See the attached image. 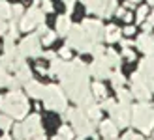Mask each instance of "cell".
Returning a JSON list of instances; mask_svg holds the SVG:
<instances>
[{
    "instance_id": "obj_1",
    "label": "cell",
    "mask_w": 154,
    "mask_h": 140,
    "mask_svg": "<svg viewBox=\"0 0 154 140\" xmlns=\"http://www.w3.org/2000/svg\"><path fill=\"white\" fill-rule=\"evenodd\" d=\"M88 67L81 60H72L66 62L64 69L60 71L58 79L62 82V88L70 95L72 101H75L79 108L87 110L88 106L94 105V95L90 93V84H88Z\"/></svg>"
},
{
    "instance_id": "obj_2",
    "label": "cell",
    "mask_w": 154,
    "mask_h": 140,
    "mask_svg": "<svg viewBox=\"0 0 154 140\" xmlns=\"http://www.w3.org/2000/svg\"><path fill=\"white\" fill-rule=\"evenodd\" d=\"M0 110H4L8 116H11V118L21 120V118H25L26 112H28V101L19 90L10 92L8 95L0 97Z\"/></svg>"
},
{
    "instance_id": "obj_3",
    "label": "cell",
    "mask_w": 154,
    "mask_h": 140,
    "mask_svg": "<svg viewBox=\"0 0 154 140\" xmlns=\"http://www.w3.org/2000/svg\"><path fill=\"white\" fill-rule=\"evenodd\" d=\"M132 123L145 135H150L154 131V106L149 103H139L132 106Z\"/></svg>"
},
{
    "instance_id": "obj_4",
    "label": "cell",
    "mask_w": 154,
    "mask_h": 140,
    "mask_svg": "<svg viewBox=\"0 0 154 140\" xmlns=\"http://www.w3.org/2000/svg\"><path fill=\"white\" fill-rule=\"evenodd\" d=\"M96 45H98V43L94 41V37H92L87 30L83 28V25L72 26L70 34H68V47L77 49L79 52H92Z\"/></svg>"
},
{
    "instance_id": "obj_5",
    "label": "cell",
    "mask_w": 154,
    "mask_h": 140,
    "mask_svg": "<svg viewBox=\"0 0 154 140\" xmlns=\"http://www.w3.org/2000/svg\"><path fill=\"white\" fill-rule=\"evenodd\" d=\"M66 120L72 121L75 135H79L81 138L94 135V123H92V120L87 116V112L83 108H70V110H66Z\"/></svg>"
},
{
    "instance_id": "obj_6",
    "label": "cell",
    "mask_w": 154,
    "mask_h": 140,
    "mask_svg": "<svg viewBox=\"0 0 154 140\" xmlns=\"http://www.w3.org/2000/svg\"><path fill=\"white\" fill-rule=\"evenodd\" d=\"M43 103L49 110H55V112H64L68 110V99L64 95V92L60 90L58 86L51 84V86L45 88V95H43Z\"/></svg>"
},
{
    "instance_id": "obj_7",
    "label": "cell",
    "mask_w": 154,
    "mask_h": 140,
    "mask_svg": "<svg viewBox=\"0 0 154 140\" xmlns=\"http://www.w3.org/2000/svg\"><path fill=\"white\" fill-rule=\"evenodd\" d=\"M2 66L10 71H19L25 66V56L21 54L19 47H15L13 43H6V54L2 58Z\"/></svg>"
},
{
    "instance_id": "obj_8",
    "label": "cell",
    "mask_w": 154,
    "mask_h": 140,
    "mask_svg": "<svg viewBox=\"0 0 154 140\" xmlns=\"http://www.w3.org/2000/svg\"><path fill=\"white\" fill-rule=\"evenodd\" d=\"M87 10L100 15V17H111L117 11V0H83Z\"/></svg>"
},
{
    "instance_id": "obj_9",
    "label": "cell",
    "mask_w": 154,
    "mask_h": 140,
    "mask_svg": "<svg viewBox=\"0 0 154 140\" xmlns=\"http://www.w3.org/2000/svg\"><path fill=\"white\" fill-rule=\"evenodd\" d=\"M109 112H111V120L117 123V127H126L132 121V105L130 103H117Z\"/></svg>"
},
{
    "instance_id": "obj_10",
    "label": "cell",
    "mask_w": 154,
    "mask_h": 140,
    "mask_svg": "<svg viewBox=\"0 0 154 140\" xmlns=\"http://www.w3.org/2000/svg\"><path fill=\"white\" fill-rule=\"evenodd\" d=\"M132 95L137 97L139 101H149L152 95V90L149 88V84L145 82V79L141 77L139 71L132 75Z\"/></svg>"
},
{
    "instance_id": "obj_11",
    "label": "cell",
    "mask_w": 154,
    "mask_h": 140,
    "mask_svg": "<svg viewBox=\"0 0 154 140\" xmlns=\"http://www.w3.org/2000/svg\"><path fill=\"white\" fill-rule=\"evenodd\" d=\"M43 22V11L40 10V7H30V10L23 15V19H21V25H19V28L21 30H25V32H28V30H32L34 26H38V25H42Z\"/></svg>"
},
{
    "instance_id": "obj_12",
    "label": "cell",
    "mask_w": 154,
    "mask_h": 140,
    "mask_svg": "<svg viewBox=\"0 0 154 140\" xmlns=\"http://www.w3.org/2000/svg\"><path fill=\"white\" fill-rule=\"evenodd\" d=\"M19 51H21V54L23 56H42V47H40V37L38 36H28V37H25V39L21 41V45H19Z\"/></svg>"
},
{
    "instance_id": "obj_13",
    "label": "cell",
    "mask_w": 154,
    "mask_h": 140,
    "mask_svg": "<svg viewBox=\"0 0 154 140\" xmlns=\"http://www.w3.org/2000/svg\"><path fill=\"white\" fill-rule=\"evenodd\" d=\"M88 71H90V75H94L96 79H107V77H111L113 73H111V64L107 62V58H105V54L103 56H100V58H94V62L90 64V67H88Z\"/></svg>"
},
{
    "instance_id": "obj_14",
    "label": "cell",
    "mask_w": 154,
    "mask_h": 140,
    "mask_svg": "<svg viewBox=\"0 0 154 140\" xmlns=\"http://www.w3.org/2000/svg\"><path fill=\"white\" fill-rule=\"evenodd\" d=\"M23 129H25V138H34V136H42L43 135V127H42V120L38 114L28 116L23 123Z\"/></svg>"
},
{
    "instance_id": "obj_15",
    "label": "cell",
    "mask_w": 154,
    "mask_h": 140,
    "mask_svg": "<svg viewBox=\"0 0 154 140\" xmlns=\"http://www.w3.org/2000/svg\"><path fill=\"white\" fill-rule=\"evenodd\" d=\"M139 73L145 79V82L149 84V88L154 92V54L152 56H147L139 64Z\"/></svg>"
},
{
    "instance_id": "obj_16",
    "label": "cell",
    "mask_w": 154,
    "mask_h": 140,
    "mask_svg": "<svg viewBox=\"0 0 154 140\" xmlns=\"http://www.w3.org/2000/svg\"><path fill=\"white\" fill-rule=\"evenodd\" d=\"M83 28L87 30V32L94 37V41L100 43L102 39H105V28L100 21H85L83 22Z\"/></svg>"
},
{
    "instance_id": "obj_17",
    "label": "cell",
    "mask_w": 154,
    "mask_h": 140,
    "mask_svg": "<svg viewBox=\"0 0 154 140\" xmlns=\"http://www.w3.org/2000/svg\"><path fill=\"white\" fill-rule=\"evenodd\" d=\"M137 47H139V51H143L147 56H152L154 54V36L150 34H141L137 37Z\"/></svg>"
},
{
    "instance_id": "obj_18",
    "label": "cell",
    "mask_w": 154,
    "mask_h": 140,
    "mask_svg": "<svg viewBox=\"0 0 154 140\" xmlns=\"http://www.w3.org/2000/svg\"><path fill=\"white\" fill-rule=\"evenodd\" d=\"M100 133H102L107 140H115L119 135V127H117V123H115L113 120H105L100 123Z\"/></svg>"
},
{
    "instance_id": "obj_19",
    "label": "cell",
    "mask_w": 154,
    "mask_h": 140,
    "mask_svg": "<svg viewBox=\"0 0 154 140\" xmlns=\"http://www.w3.org/2000/svg\"><path fill=\"white\" fill-rule=\"evenodd\" d=\"M45 88L47 86H43V84H40L38 80H30L28 84H25V90L30 97H34V99H43L45 95Z\"/></svg>"
},
{
    "instance_id": "obj_20",
    "label": "cell",
    "mask_w": 154,
    "mask_h": 140,
    "mask_svg": "<svg viewBox=\"0 0 154 140\" xmlns=\"http://www.w3.org/2000/svg\"><path fill=\"white\" fill-rule=\"evenodd\" d=\"M72 26L73 25L70 22V17H68V15H62V17H58V21H57V34L58 36H68Z\"/></svg>"
},
{
    "instance_id": "obj_21",
    "label": "cell",
    "mask_w": 154,
    "mask_h": 140,
    "mask_svg": "<svg viewBox=\"0 0 154 140\" xmlns=\"http://www.w3.org/2000/svg\"><path fill=\"white\" fill-rule=\"evenodd\" d=\"M15 73H17L15 77L19 79V82H21V84H28L30 80H32V71H30V67H28L26 64L23 66L19 71H15Z\"/></svg>"
},
{
    "instance_id": "obj_22",
    "label": "cell",
    "mask_w": 154,
    "mask_h": 140,
    "mask_svg": "<svg viewBox=\"0 0 154 140\" xmlns=\"http://www.w3.org/2000/svg\"><path fill=\"white\" fill-rule=\"evenodd\" d=\"M120 28L117 26H107L105 28V41H109V43H115V41H120Z\"/></svg>"
},
{
    "instance_id": "obj_23",
    "label": "cell",
    "mask_w": 154,
    "mask_h": 140,
    "mask_svg": "<svg viewBox=\"0 0 154 140\" xmlns=\"http://www.w3.org/2000/svg\"><path fill=\"white\" fill-rule=\"evenodd\" d=\"M64 64L66 62H62V60H58V58H55V60H51V67H49V75L51 77H58L60 75V71L64 69Z\"/></svg>"
},
{
    "instance_id": "obj_24",
    "label": "cell",
    "mask_w": 154,
    "mask_h": 140,
    "mask_svg": "<svg viewBox=\"0 0 154 140\" xmlns=\"http://www.w3.org/2000/svg\"><path fill=\"white\" fill-rule=\"evenodd\" d=\"M90 90H92V95L94 97H100V99H105V95H107V90H105V86L102 82H94L90 86Z\"/></svg>"
},
{
    "instance_id": "obj_25",
    "label": "cell",
    "mask_w": 154,
    "mask_h": 140,
    "mask_svg": "<svg viewBox=\"0 0 154 140\" xmlns=\"http://www.w3.org/2000/svg\"><path fill=\"white\" fill-rule=\"evenodd\" d=\"M85 112H87V116H88L92 121H94V120H100V116H102V106H100V105H92V106H88Z\"/></svg>"
},
{
    "instance_id": "obj_26",
    "label": "cell",
    "mask_w": 154,
    "mask_h": 140,
    "mask_svg": "<svg viewBox=\"0 0 154 140\" xmlns=\"http://www.w3.org/2000/svg\"><path fill=\"white\" fill-rule=\"evenodd\" d=\"M58 136H62L64 140H73L75 131H73V127H70V125H62V127L58 129Z\"/></svg>"
},
{
    "instance_id": "obj_27",
    "label": "cell",
    "mask_w": 154,
    "mask_h": 140,
    "mask_svg": "<svg viewBox=\"0 0 154 140\" xmlns=\"http://www.w3.org/2000/svg\"><path fill=\"white\" fill-rule=\"evenodd\" d=\"M105 58H107V62L111 64V67L115 66V67H119L120 66V56L115 51H105Z\"/></svg>"
},
{
    "instance_id": "obj_28",
    "label": "cell",
    "mask_w": 154,
    "mask_h": 140,
    "mask_svg": "<svg viewBox=\"0 0 154 140\" xmlns=\"http://www.w3.org/2000/svg\"><path fill=\"white\" fill-rule=\"evenodd\" d=\"M117 95H119V103H130L132 101V92L130 90H124V88H119L117 90Z\"/></svg>"
},
{
    "instance_id": "obj_29",
    "label": "cell",
    "mask_w": 154,
    "mask_h": 140,
    "mask_svg": "<svg viewBox=\"0 0 154 140\" xmlns=\"http://www.w3.org/2000/svg\"><path fill=\"white\" fill-rule=\"evenodd\" d=\"M17 39V26L15 22H10V28H8V34H6V43H13Z\"/></svg>"
},
{
    "instance_id": "obj_30",
    "label": "cell",
    "mask_w": 154,
    "mask_h": 140,
    "mask_svg": "<svg viewBox=\"0 0 154 140\" xmlns=\"http://www.w3.org/2000/svg\"><path fill=\"white\" fill-rule=\"evenodd\" d=\"M111 82H113V86L119 90V88H122V86H124L126 79L122 77V73H119V71H117V73H113V75H111Z\"/></svg>"
},
{
    "instance_id": "obj_31",
    "label": "cell",
    "mask_w": 154,
    "mask_h": 140,
    "mask_svg": "<svg viewBox=\"0 0 154 140\" xmlns=\"http://www.w3.org/2000/svg\"><path fill=\"white\" fill-rule=\"evenodd\" d=\"M10 80H11V77L8 75V69L0 64V86H8V84H10Z\"/></svg>"
},
{
    "instance_id": "obj_32",
    "label": "cell",
    "mask_w": 154,
    "mask_h": 140,
    "mask_svg": "<svg viewBox=\"0 0 154 140\" xmlns=\"http://www.w3.org/2000/svg\"><path fill=\"white\" fill-rule=\"evenodd\" d=\"M8 17H11V6L0 2V19H8Z\"/></svg>"
},
{
    "instance_id": "obj_33",
    "label": "cell",
    "mask_w": 154,
    "mask_h": 140,
    "mask_svg": "<svg viewBox=\"0 0 154 140\" xmlns=\"http://www.w3.org/2000/svg\"><path fill=\"white\" fill-rule=\"evenodd\" d=\"M11 116H8V114H0V129L2 131H8L11 127Z\"/></svg>"
},
{
    "instance_id": "obj_34",
    "label": "cell",
    "mask_w": 154,
    "mask_h": 140,
    "mask_svg": "<svg viewBox=\"0 0 154 140\" xmlns=\"http://www.w3.org/2000/svg\"><path fill=\"white\" fill-rule=\"evenodd\" d=\"M147 13H149V7H147V6H141L139 10H137L135 21H137V22H143V21H145V17H147Z\"/></svg>"
},
{
    "instance_id": "obj_35",
    "label": "cell",
    "mask_w": 154,
    "mask_h": 140,
    "mask_svg": "<svg viewBox=\"0 0 154 140\" xmlns=\"http://www.w3.org/2000/svg\"><path fill=\"white\" fill-rule=\"evenodd\" d=\"M13 138L15 140H23V138H25V129H23V123L13 127Z\"/></svg>"
},
{
    "instance_id": "obj_36",
    "label": "cell",
    "mask_w": 154,
    "mask_h": 140,
    "mask_svg": "<svg viewBox=\"0 0 154 140\" xmlns=\"http://www.w3.org/2000/svg\"><path fill=\"white\" fill-rule=\"evenodd\" d=\"M55 39H57V34L49 30V32H47V34H45V36L42 37V43H43V45H51V43L55 41Z\"/></svg>"
},
{
    "instance_id": "obj_37",
    "label": "cell",
    "mask_w": 154,
    "mask_h": 140,
    "mask_svg": "<svg viewBox=\"0 0 154 140\" xmlns=\"http://www.w3.org/2000/svg\"><path fill=\"white\" fill-rule=\"evenodd\" d=\"M115 105H117V103H115V99H103V103L100 105V106H102V110H111Z\"/></svg>"
},
{
    "instance_id": "obj_38",
    "label": "cell",
    "mask_w": 154,
    "mask_h": 140,
    "mask_svg": "<svg viewBox=\"0 0 154 140\" xmlns=\"http://www.w3.org/2000/svg\"><path fill=\"white\" fill-rule=\"evenodd\" d=\"M122 54H124V58H128L130 62L132 60H135V52L130 49V47H124V51H122Z\"/></svg>"
},
{
    "instance_id": "obj_39",
    "label": "cell",
    "mask_w": 154,
    "mask_h": 140,
    "mask_svg": "<svg viewBox=\"0 0 154 140\" xmlns=\"http://www.w3.org/2000/svg\"><path fill=\"white\" fill-rule=\"evenodd\" d=\"M60 56H62L64 60H68V58H70L72 56V47H62V49H60Z\"/></svg>"
},
{
    "instance_id": "obj_40",
    "label": "cell",
    "mask_w": 154,
    "mask_h": 140,
    "mask_svg": "<svg viewBox=\"0 0 154 140\" xmlns=\"http://www.w3.org/2000/svg\"><path fill=\"white\" fill-rule=\"evenodd\" d=\"M21 15H23V7L17 4V6H13L11 7V17H21Z\"/></svg>"
},
{
    "instance_id": "obj_41",
    "label": "cell",
    "mask_w": 154,
    "mask_h": 140,
    "mask_svg": "<svg viewBox=\"0 0 154 140\" xmlns=\"http://www.w3.org/2000/svg\"><path fill=\"white\" fill-rule=\"evenodd\" d=\"M51 10H53V4L49 2V0H43V2H42V11L47 13V11H51Z\"/></svg>"
},
{
    "instance_id": "obj_42",
    "label": "cell",
    "mask_w": 154,
    "mask_h": 140,
    "mask_svg": "<svg viewBox=\"0 0 154 140\" xmlns=\"http://www.w3.org/2000/svg\"><path fill=\"white\" fill-rule=\"evenodd\" d=\"M64 6H66V11L68 13H72L73 11V4H75V0H62Z\"/></svg>"
},
{
    "instance_id": "obj_43",
    "label": "cell",
    "mask_w": 154,
    "mask_h": 140,
    "mask_svg": "<svg viewBox=\"0 0 154 140\" xmlns=\"http://www.w3.org/2000/svg\"><path fill=\"white\" fill-rule=\"evenodd\" d=\"M47 32H49V30H47V26H45L43 22H42V25H38V36H45Z\"/></svg>"
},
{
    "instance_id": "obj_44",
    "label": "cell",
    "mask_w": 154,
    "mask_h": 140,
    "mask_svg": "<svg viewBox=\"0 0 154 140\" xmlns=\"http://www.w3.org/2000/svg\"><path fill=\"white\" fill-rule=\"evenodd\" d=\"M122 140H143L139 135H134V133H128V135H124V138Z\"/></svg>"
},
{
    "instance_id": "obj_45",
    "label": "cell",
    "mask_w": 154,
    "mask_h": 140,
    "mask_svg": "<svg viewBox=\"0 0 154 140\" xmlns=\"http://www.w3.org/2000/svg\"><path fill=\"white\" fill-rule=\"evenodd\" d=\"M8 30V26H6V22H4V19H0V36H2L4 32Z\"/></svg>"
},
{
    "instance_id": "obj_46",
    "label": "cell",
    "mask_w": 154,
    "mask_h": 140,
    "mask_svg": "<svg viewBox=\"0 0 154 140\" xmlns=\"http://www.w3.org/2000/svg\"><path fill=\"white\" fill-rule=\"evenodd\" d=\"M124 32H126V34H128V36H132V34H134V32H135V28H134V26H128V28H126V30H124Z\"/></svg>"
},
{
    "instance_id": "obj_47",
    "label": "cell",
    "mask_w": 154,
    "mask_h": 140,
    "mask_svg": "<svg viewBox=\"0 0 154 140\" xmlns=\"http://www.w3.org/2000/svg\"><path fill=\"white\" fill-rule=\"evenodd\" d=\"M124 15H126V11L122 10V7H120V10H117V17H124Z\"/></svg>"
},
{
    "instance_id": "obj_48",
    "label": "cell",
    "mask_w": 154,
    "mask_h": 140,
    "mask_svg": "<svg viewBox=\"0 0 154 140\" xmlns=\"http://www.w3.org/2000/svg\"><path fill=\"white\" fill-rule=\"evenodd\" d=\"M149 22H150V25H154V11L150 13V17H149Z\"/></svg>"
},
{
    "instance_id": "obj_49",
    "label": "cell",
    "mask_w": 154,
    "mask_h": 140,
    "mask_svg": "<svg viewBox=\"0 0 154 140\" xmlns=\"http://www.w3.org/2000/svg\"><path fill=\"white\" fill-rule=\"evenodd\" d=\"M30 140H45V136L42 135V136H34V138H30Z\"/></svg>"
},
{
    "instance_id": "obj_50",
    "label": "cell",
    "mask_w": 154,
    "mask_h": 140,
    "mask_svg": "<svg viewBox=\"0 0 154 140\" xmlns=\"http://www.w3.org/2000/svg\"><path fill=\"white\" fill-rule=\"evenodd\" d=\"M0 140H13L11 136H0Z\"/></svg>"
},
{
    "instance_id": "obj_51",
    "label": "cell",
    "mask_w": 154,
    "mask_h": 140,
    "mask_svg": "<svg viewBox=\"0 0 154 140\" xmlns=\"http://www.w3.org/2000/svg\"><path fill=\"white\" fill-rule=\"evenodd\" d=\"M53 140H64L62 136H55V138H53Z\"/></svg>"
},
{
    "instance_id": "obj_52",
    "label": "cell",
    "mask_w": 154,
    "mask_h": 140,
    "mask_svg": "<svg viewBox=\"0 0 154 140\" xmlns=\"http://www.w3.org/2000/svg\"><path fill=\"white\" fill-rule=\"evenodd\" d=\"M149 4H150V6H154V0H149Z\"/></svg>"
},
{
    "instance_id": "obj_53",
    "label": "cell",
    "mask_w": 154,
    "mask_h": 140,
    "mask_svg": "<svg viewBox=\"0 0 154 140\" xmlns=\"http://www.w3.org/2000/svg\"><path fill=\"white\" fill-rule=\"evenodd\" d=\"M128 2H139V0H128Z\"/></svg>"
},
{
    "instance_id": "obj_54",
    "label": "cell",
    "mask_w": 154,
    "mask_h": 140,
    "mask_svg": "<svg viewBox=\"0 0 154 140\" xmlns=\"http://www.w3.org/2000/svg\"><path fill=\"white\" fill-rule=\"evenodd\" d=\"M115 140H117V138H115Z\"/></svg>"
}]
</instances>
